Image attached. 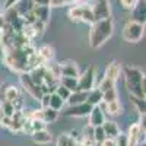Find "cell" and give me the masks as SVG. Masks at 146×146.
Returning <instances> with one entry per match:
<instances>
[{"mask_svg": "<svg viewBox=\"0 0 146 146\" xmlns=\"http://www.w3.org/2000/svg\"><path fill=\"white\" fill-rule=\"evenodd\" d=\"M45 129V123L41 120H35V118H29V120H25L23 121V126H22V133L25 135H32V133L38 131V130H42Z\"/></svg>", "mask_w": 146, "mask_h": 146, "instance_id": "7c38bea8", "label": "cell"}, {"mask_svg": "<svg viewBox=\"0 0 146 146\" xmlns=\"http://www.w3.org/2000/svg\"><path fill=\"white\" fill-rule=\"evenodd\" d=\"M86 102H88L91 107H98V105H102V92H101L98 88H94L92 91H89V92H88Z\"/></svg>", "mask_w": 146, "mask_h": 146, "instance_id": "ffe728a7", "label": "cell"}, {"mask_svg": "<svg viewBox=\"0 0 146 146\" xmlns=\"http://www.w3.org/2000/svg\"><path fill=\"white\" fill-rule=\"evenodd\" d=\"M36 50L32 44L25 48H12V50L3 51V63L18 75L27 73L29 72V57Z\"/></svg>", "mask_w": 146, "mask_h": 146, "instance_id": "6da1fadb", "label": "cell"}, {"mask_svg": "<svg viewBox=\"0 0 146 146\" xmlns=\"http://www.w3.org/2000/svg\"><path fill=\"white\" fill-rule=\"evenodd\" d=\"M12 105H13L15 111H22V110H23V107H25V104H23V100H22V98H18V100H15L13 102H12Z\"/></svg>", "mask_w": 146, "mask_h": 146, "instance_id": "74e56055", "label": "cell"}, {"mask_svg": "<svg viewBox=\"0 0 146 146\" xmlns=\"http://www.w3.org/2000/svg\"><path fill=\"white\" fill-rule=\"evenodd\" d=\"M60 117V113L56 111V110H51V108H41V121L44 123H54L57 121V118Z\"/></svg>", "mask_w": 146, "mask_h": 146, "instance_id": "44dd1931", "label": "cell"}, {"mask_svg": "<svg viewBox=\"0 0 146 146\" xmlns=\"http://www.w3.org/2000/svg\"><path fill=\"white\" fill-rule=\"evenodd\" d=\"M121 75V64L118 62H111V63H108L107 64V69H105V73H104V78L105 79H110V80H113L117 83L118 78Z\"/></svg>", "mask_w": 146, "mask_h": 146, "instance_id": "4fadbf2b", "label": "cell"}, {"mask_svg": "<svg viewBox=\"0 0 146 146\" xmlns=\"http://www.w3.org/2000/svg\"><path fill=\"white\" fill-rule=\"evenodd\" d=\"M0 110H2L3 115H6V117H12V114L15 113L13 105H12V102H9V101H3L2 104H0Z\"/></svg>", "mask_w": 146, "mask_h": 146, "instance_id": "f546056e", "label": "cell"}, {"mask_svg": "<svg viewBox=\"0 0 146 146\" xmlns=\"http://www.w3.org/2000/svg\"><path fill=\"white\" fill-rule=\"evenodd\" d=\"M98 88L101 92H105V91H108V89H111V88H115V82H113V80H110V79H105V78H102L101 79V82L98 83Z\"/></svg>", "mask_w": 146, "mask_h": 146, "instance_id": "f1b7e54d", "label": "cell"}, {"mask_svg": "<svg viewBox=\"0 0 146 146\" xmlns=\"http://www.w3.org/2000/svg\"><path fill=\"white\" fill-rule=\"evenodd\" d=\"M100 146H115V140L114 139H110V137H107Z\"/></svg>", "mask_w": 146, "mask_h": 146, "instance_id": "f35d334b", "label": "cell"}, {"mask_svg": "<svg viewBox=\"0 0 146 146\" xmlns=\"http://www.w3.org/2000/svg\"><path fill=\"white\" fill-rule=\"evenodd\" d=\"M64 104H66V102H64L62 98H60L58 95H56V94H51V95H50V107H48V108L56 110V111L60 113V111L63 110Z\"/></svg>", "mask_w": 146, "mask_h": 146, "instance_id": "d4e9b609", "label": "cell"}, {"mask_svg": "<svg viewBox=\"0 0 146 146\" xmlns=\"http://www.w3.org/2000/svg\"><path fill=\"white\" fill-rule=\"evenodd\" d=\"M3 27H5V21H3V16L0 15V31L3 29Z\"/></svg>", "mask_w": 146, "mask_h": 146, "instance_id": "60d3db41", "label": "cell"}, {"mask_svg": "<svg viewBox=\"0 0 146 146\" xmlns=\"http://www.w3.org/2000/svg\"><path fill=\"white\" fill-rule=\"evenodd\" d=\"M114 140H115V146H129V136H127V133H121L120 131Z\"/></svg>", "mask_w": 146, "mask_h": 146, "instance_id": "d6a6232c", "label": "cell"}, {"mask_svg": "<svg viewBox=\"0 0 146 146\" xmlns=\"http://www.w3.org/2000/svg\"><path fill=\"white\" fill-rule=\"evenodd\" d=\"M121 75L129 95L145 100V73L136 66H121Z\"/></svg>", "mask_w": 146, "mask_h": 146, "instance_id": "3957f363", "label": "cell"}, {"mask_svg": "<svg viewBox=\"0 0 146 146\" xmlns=\"http://www.w3.org/2000/svg\"><path fill=\"white\" fill-rule=\"evenodd\" d=\"M85 0H73V3H76V5H79V3H83Z\"/></svg>", "mask_w": 146, "mask_h": 146, "instance_id": "b9f144b4", "label": "cell"}, {"mask_svg": "<svg viewBox=\"0 0 146 146\" xmlns=\"http://www.w3.org/2000/svg\"><path fill=\"white\" fill-rule=\"evenodd\" d=\"M114 34V19L107 18L95 21L89 28V45L92 48H101Z\"/></svg>", "mask_w": 146, "mask_h": 146, "instance_id": "7a4b0ae2", "label": "cell"}, {"mask_svg": "<svg viewBox=\"0 0 146 146\" xmlns=\"http://www.w3.org/2000/svg\"><path fill=\"white\" fill-rule=\"evenodd\" d=\"M60 66V78L62 76H66V78H79L80 75V70H79V66L72 62V60H66L63 63H58Z\"/></svg>", "mask_w": 146, "mask_h": 146, "instance_id": "30bf717a", "label": "cell"}, {"mask_svg": "<svg viewBox=\"0 0 146 146\" xmlns=\"http://www.w3.org/2000/svg\"><path fill=\"white\" fill-rule=\"evenodd\" d=\"M67 135L73 139V140H75V142H78L79 143V140H80V137H82V133L78 130V129H73V130H70L69 133H67Z\"/></svg>", "mask_w": 146, "mask_h": 146, "instance_id": "8d00e7d4", "label": "cell"}, {"mask_svg": "<svg viewBox=\"0 0 146 146\" xmlns=\"http://www.w3.org/2000/svg\"><path fill=\"white\" fill-rule=\"evenodd\" d=\"M58 85L64 86L70 92L78 91V78H66V76H62V78L58 79Z\"/></svg>", "mask_w": 146, "mask_h": 146, "instance_id": "603a6c76", "label": "cell"}, {"mask_svg": "<svg viewBox=\"0 0 146 146\" xmlns=\"http://www.w3.org/2000/svg\"><path fill=\"white\" fill-rule=\"evenodd\" d=\"M67 5H73V0H50V3H48L50 7H62Z\"/></svg>", "mask_w": 146, "mask_h": 146, "instance_id": "836d02e7", "label": "cell"}, {"mask_svg": "<svg viewBox=\"0 0 146 146\" xmlns=\"http://www.w3.org/2000/svg\"><path fill=\"white\" fill-rule=\"evenodd\" d=\"M32 13L36 21L47 23L50 19V6H32Z\"/></svg>", "mask_w": 146, "mask_h": 146, "instance_id": "2e32d148", "label": "cell"}, {"mask_svg": "<svg viewBox=\"0 0 146 146\" xmlns=\"http://www.w3.org/2000/svg\"><path fill=\"white\" fill-rule=\"evenodd\" d=\"M129 98H130V102L133 104V107H135V110L137 111V114L140 117H145V100L133 96V95H129Z\"/></svg>", "mask_w": 146, "mask_h": 146, "instance_id": "cb8c5ba5", "label": "cell"}, {"mask_svg": "<svg viewBox=\"0 0 146 146\" xmlns=\"http://www.w3.org/2000/svg\"><path fill=\"white\" fill-rule=\"evenodd\" d=\"M21 3V0H5V5H3V10H7L10 7H16Z\"/></svg>", "mask_w": 146, "mask_h": 146, "instance_id": "d590c367", "label": "cell"}, {"mask_svg": "<svg viewBox=\"0 0 146 146\" xmlns=\"http://www.w3.org/2000/svg\"><path fill=\"white\" fill-rule=\"evenodd\" d=\"M67 15H69L70 21H73V22H83V23H88V25H92L95 22L91 5H85V3L75 5L69 9Z\"/></svg>", "mask_w": 146, "mask_h": 146, "instance_id": "5b68a950", "label": "cell"}, {"mask_svg": "<svg viewBox=\"0 0 146 146\" xmlns=\"http://www.w3.org/2000/svg\"><path fill=\"white\" fill-rule=\"evenodd\" d=\"M104 108H105V113L111 117H118V115L123 114V104L120 102V100L104 104Z\"/></svg>", "mask_w": 146, "mask_h": 146, "instance_id": "ac0fdd59", "label": "cell"}, {"mask_svg": "<svg viewBox=\"0 0 146 146\" xmlns=\"http://www.w3.org/2000/svg\"><path fill=\"white\" fill-rule=\"evenodd\" d=\"M91 9L95 21L111 18V3H110V0H94Z\"/></svg>", "mask_w": 146, "mask_h": 146, "instance_id": "52a82bcc", "label": "cell"}, {"mask_svg": "<svg viewBox=\"0 0 146 146\" xmlns=\"http://www.w3.org/2000/svg\"><path fill=\"white\" fill-rule=\"evenodd\" d=\"M105 121V113L102 110V105L98 107H92L91 113L88 114V124L91 127H100Z\"/></svg>", "mask_w": 146, "mask_h": 146, "instance_id": "8fae6325", "label": "cell"}, {"mask_svg": "<svg viewBox=\"0 0 146 146\" xmlns=\"http://www.w3.org/2000/svg\"><path fill=\"white\" fill-rule=\"evenodd\" d=\"M19 82H21V85H22V88H23V91H25L28 95H31L34 100H36L38 101L40 98H41V89H40V86L38 85H35L34 82H32V79H31V76H29V73L27 72V73H21L19 75Z\"/></svg>", "mask_w": 146, "mask_h": 146, "instance_id": "ba28073f", "label": "cell"}, {"mask_svg": "<svg viewBox=\"0 0 146 146\" xmlns=\"http://www.w3.org/2000/svg\"><path fill=\"white\" fill-rule=\"evenodd\" d=\"M34 6H48L47 0H31Z\"/></svg>", "mask_w": 146, "mask_h": 146, "instance_id": "ab89813d", "label": "cell"}, {"mask_svg": "<svg viewBox=\"0 0 146 146\" xmlns=\"http://www.w3.org/2000/svg\"><path fill=\"white\" fill-rule=\"evenodd\" d=\"M3 118V113H2V110H0V120Z\"/></svg>", "mask_w": 146, "mask_h": 146, "instance_id": "7bdbcfd3", "label": "cell"}, {"mask_svg": "<svg viewBox=\"0 0 146 146\" xmlns=\"http://www.w3.org/2000/svg\"><path fill=\"white\" fill-rule=\"evenodd\" d=\"M54 94H56V95H58L60 98H62V100L66 102V101H67V98L70 96V94H72V92H70L69 89H66L64 86H62V85H57V88H56Z\"/></svg>", "mask_w": 146, "mask_h": 146, "instance_id": "1f68e13d", "label": "cell"}, {"mask_svg": "<svg viewBox=\"0 0 146 146\" xmlns=\"http://www.w3.org/2000/svg\"><path fill=\"white\" fill-rule=\"evenodd\" d=\"M94 139H95L96 146H100L107 139V136H105V133H104V130H102L101 126L100 127H94Z\"/></svg>", "mask_w": 146, "mask_h": 146, "instance_id": "83f0119b", "label": "cell"}, {"mask_svg": "<svg viewBox=\"0 0 146 146\" xmlns=\"http://www.w3.org/2000/svg\"><path fill=\"white\" fill-rule=\"evenodd\" d=\"M139 2H140V0H120L121 7H123L124 10H129V12L135 10L136 6L139 5Z\"/></svg>", "mask_w": 146, "mask_h": 146, "instance_id": "4dcf8cb0", "label": "cell"}, {"mask_svg": "<svg viewBox=\"0 0 146 146\" xmlns=\"http://www.w3.org/2000/svg\"><path fill=\"white\" fill-rule=\"evenodd\" d=\"M36 53H38V56L42 58V62L47 64V63H50V62H53V58H54V48L50 45V44H44V45H41L38 50H36Z\"/></svg>", "mask_w": 146, "mask_h": 146, "instance_id": "e0dca14e", "label": "cell"}, {"mask_svg": "<svg viewBox=\"0 0 146 146\" xmlns=\"http://www.w3.org/2000/svg\"><path fill=\"white\" fill-rule=\"evenodd\" d=\"M31 137H32V142H34V143H36V145H41V146L48 145V143H50V142L53 140L51 133L48 131L47 129H42V130H38V131L32 133Z\"/></svg>", "mask_w": 146, "mask_h": 146, "instance_id": "5bb4252c", "label": "cell"}, {"mask_svg": "<svg viewBox=\"0 0 146 146\" xmlns=\"http://www.w3.org/2000/svg\"><path fill=\"white\" fill-rule=\"evenodd\" d=\"M78 142L73 140L67 133H63V135H60L56 140V146H75Z\"/></svg>", "mask_w": 146, "mask_h": 146, "instance_id": "4316f807", "label": "cell"}, {"mask_svg": "<svg viewBox=\"0 0 146 146\" xmlns=\"http://www.w3.org/2000/svg\"><path fill=\"white\" fill-rule=\"evenodd\" d=\"M118 100V91L117 88H111L105 92H102V104H108V102H113Z\"/></svg>", "mask_w": 146, "mask_h": 146, "instance_id": "484cf974", "label": "cell"}, {"mask_svg": "<svg viewBox=\"0 0 146 146\" xmlns=\"http://www.w3.org/2000/svg\"><path fill=\"white\" fill-rule=\"evenodd\" d=\"M21 98V91L18 86L15 85H9L6 86V91H5V101H9V102H13L15 100Z\"/></svg>", "mask_w": 146, "mask_h": 146, "instance_id": "7402d4cb", "label": "cell"}, {"mask_svg": "<svg viewBox=\"0 0 146 146\" xmlns=\"http://www.w3.org/2000/svg\"><path fill=\"white\" fill-rule=\"evenodd\" d=\"M145 35V23L130 19L123 27V40L129 44H137L142 41Z\"/></svg>", "mask_w": 146, "mask_h": 146, "instance_id": "277c9868", "label": "cell"}, {"mask_svg": "<svg viewBox=\"0 0 146 146\" xmlns=\"http://www.w3.org/2000/svg\"><path fill=\"white\" fill-rule=\"evenodd\" d=\"M101 127H102V130H104V133H105V136L110 137V139H115L117 135L120 133L118 124L115 123V121H113V120H105Z\"/></svg>", "mask_w": 146, "mask_h": 146, "instance_id": "9a60e30c", "label": "cell"}, {"mask_svg": "<svg viewBox=\"0 0 146 146\" xmlns=\"http://www.w3.org/2000/svg\"><path fill=\"white\" fill-rule=\"evenodd\" d=\"M47 2H48V3H50V0H47Z\"/></svg>", "mask_w": 146, "mask_h": 146, "instance_id": "f6af8a7d", "label": "cell"}, {"mask_svg": "<svg viewBox=\"0 0 146 146\" xmlns=\"http://www.w3.org/2000/svg\"><path fill=\"white\" fill-rule=\"evenodd\" d=\"M92 107L88 102H83L79 105H69L66 110H62V115L64 117H88V114L91 113Z\"/></svg>", "mask_w": 146, "mask_h": 146, "instance_id": "9c48e42d", "label": "cell"}, {"mask_svg": "<svg viewBox=\"0 0 146 146\" xmlns=\"http://www.w3.org/2000/svg\"><path fill=\"white\" fill-rule=\"evenodd\" d=\"M50 95H51V94H42V95H41V98L38 100L40 104H41V108H42V110L50 107Z\"/></svg>", "mask_w": 146, "mask_h": 146, "instance_id": "e575fe53", "label": "cell"}, {"mask_svg": "<svg viewBox=\"0 0 146 146\" xmlns=\"http://www.w3.org/2000/svg\"><path fill=\"white\" fill-rule=\"evenodd\" d=\"M86 96H88V92L73 91V92L70 94V96L67 98L66 104H67V105H79V104H83V102H86Z\"/></svg>", "mask_w": 146, "mask_h": 146, "instance_id": "d6986e66", "label": "cell"}, {"mask_svg": "<svg viewBox=\"0 0 146 146\" xmlns=\"http://www.w3.org/2000/svg\"><path fill=\"white\" fill-rule=\"evenodd\" d=\"M95 80H96V69L95 66H89L78 78V91H83V92L92 91L95 88Z\"/></svg>", "mask_w": 146, "mask_h": 146, "instance_id": "8992f818", "label": "cell"}, {"mask_svg": "<svg viewBox=\"0 0 146 146\" xmlns=\"http://www.w3.org/2000/svg\"><path fill=\"white\" fill-rule=\"evenodd\" d=\"M0 15H3V9H2V6H0Z\"/></svg>", "mask_w": 146, "mask_h": 146, "instance_id": "ee69618b", "label": "cell"}]
</instances>
